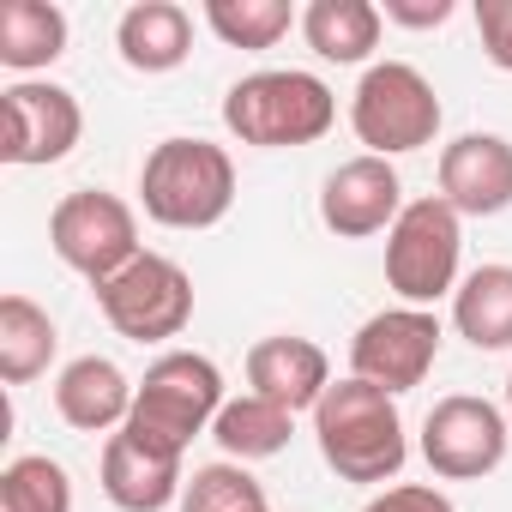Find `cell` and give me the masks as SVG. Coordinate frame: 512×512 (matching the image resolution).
<instances>
[{"label": "cell", "instance_id": "3957f363", "mask_svg": "<svg viewBox=\"0 0 512 512\" xmlns=\"http://www.w3.org/2000/svg\"><path fill=\"white\" fill-rule=\"evenodd\" d=\"M223 374L211 356L199 350H169L145 368L139 380V398H133V416H127V440H139L145 452H163V458H187L193 434H205L223 410Z\"/></svg>", "mask_w": 512, "mask_h": 512}, {"label": "cell", "instance_id": "4fadbf2b", "mask_svg": "<svg viewBox=\"0 0 512 512\" xmlns=\"http://www.w3.org/2000/svg\"><path fill=\"white\" fill-rule=\"evenodd\" d=\"M440 199L458 217H500L512 205V139L464 133L440 151Z\"/></svg>", "mask_w": 512, "mask_h": 512}, {"label": "cell", "instance_id": "6da1fadb", "mask_svg": "<svg viewBox=\"0 0 512 512\" xmlns=\"http://www.w3.org/2000/svg\"><path fill=\"white\" fill-rule=\"evenodd\" d=\"M314 440H320V458L344 482H392L410 458L398 398L356 374L332 380V392L314 404Z\"/></svg>", "mask_w": 512, "mask_h": 512}, {"label": "cell", "instance_id": "30bf717a", "mask_svg": "<svg viewBox=\"0 0 512 512\" xmlns=\"http://www.w3.org/2000/svg\"><path fill=\"white\" fill-rule=\"evenodd\" d=\"M0 115H7V133H0V157L19 163V169H43L61 163L79 133H85V109L67 85L49 79H19L0 91Z\"/></svg>", "mask_w": 512, "mask_h": 512}, {"label": "cell", "instance_id": "ffe728a7", "mask_svg": "<svg viewBox=\"0 0 512 512\" xmlns=\"http://www.w3.org/2000/svg\"><path fill=\"white\" fill-rule=\"evenodd\" d=\"M290 434H296V416H290L284 404H272V398H253V392L229 398V404L217 410V422H211V440H217L223 458H235V464L278 458V452L290 446Z\"/></svg>", "mask_w": 512, "mask_h": 512}, {"label": "cell", "instance_id": "2e32d148", "mask_svg": "<svg viewBox=\"0 0 512 512\" xmlns=\"http://www.w3.org/2000/svg\"><path fill=\"white\" fill-rule=\"evenodd\" d=\"M97 470H103V494H109V506H121V512H163V506H181V488H187L181 458L145 452V446L127 440V434H109Z\"/></svg>", "mask_w": 512, "mask_h": 512}, {"label": "cell", "instance_id": "4316f807", "mask_svg": "<svg viewBox=\"0 0 512 512\" xmlns=\"http://www.w3.org/2000/svg\"><path fill=\"white\" fill-rule=\"evenodd\" d=\"M362 512H458L440 488H428V482H404V488H386V494H374Z\"/></svg>", "mask_w": 512, "mask_h": 512}, {"label": "cell", "instance_id": "d6986e66", "mask_svg": "<svg viewBox=\"0 0 512 512\" xmlns=\"http://www.w3.org/2000/svg\"><path fill=\"white\" fill-rule=\"evenodd\" d=\"M452 326L476 350H512V266H476L452 290Z\"/></svg>", "mask_w": 512, "mask_h": 512}, {"label": "cell", "instance_id": "9c48e42d", "mask_svg": "<svg viewBox=\"0 0 512 512\" xmlns=\"http://www.w3.org/2000/svg\"><path fill=\"white\" fill-rule=\"evenodd\" d=\"M422 458L446 482H482L506 464V416L488 398L452 392L422 422Z\"/></svg>", "mask_w": 512, "mask_h": 512}, {"label": "cell", "instance_id": "7c38bea8", "mask_svg": "<svg viewBox=\"0 0 512 512\" xmlns=\"http://www.w3.org/2000/svg\"><path fill=\"white\" fill-rule=\"evenodd\" d=\"M404 205H410V199H404L398 169H392L386 157H368V151L350 157V163H338V169L326 175V187H320V223H326L332 235H344V241H362V235L392 229Z\"/></svg>", "mask_w": 512, "mask_h": 512}, {"label": "cell", "instance_id": "5bb4252c", "mask_svg": "<svg viewBox=\"0 0 512 512\" xmlns=\"http://www.w3.org/2000/svg\"><path fill=\"white\" fill-rule=\"evenodd\" d=\"M247 386L253 398H272L296 416L332 392V362L314 338H260L247 350Z\"/></svg>", "mask_w": 512, "mask_h": 512}, {"label": "cell", "instance_id": "9a60e30c", "mask_svg": "<svg viewBox=\"0 0 512 512\" xmlns=\"http://www.w3.org/2000/svg\"><path fill=\"white\" fill-rule=\"evenodd\" d=\"M133 398H139V386H133L109 356H79V362H67L61 380H55V410H61V422L79 428V434H109V428L121 434L127 416H133Z\"/></svg>", "mask_w": 512, "mask_h": 512}, {"label": "cell", "instance_id": "5b68a950", "mask_svg": "<svg viewBox=\"0 0 512 512\" xmlns=\"http://www.w3.org/2000/svg\"><path fill=\"white\" fill-rule=\"evenodd\" d=\"M464 217L428 193V199H410L398 211V223L386 229V284L404 296V308H428L440 302L446 290H458V260H464Z\"/></svg>", "mask_w": 512, "mask_h": 512}, {"label": "cell", "instance_id": "83f0119b", "mask_svg": "<svg viewBox=\"0 0 512 512\" xmlns=\"http://www.w3.org/2000/svg\"><path fill=\"white\" fill-rule=\"evenodd\" d=\"M380 19H392V25H404V31H434V25L452 19V0H386Z\"/></svg>", "mask_w": 512, "mask_h": 512}, {"label": "cell", "instance_id": "f546056e", "mask_svg": "<svg viewBox=\"0 0 512 512\" xmlns=\"http://www.w3.org/2000/svg\"><path fill=\"white\" fill-rule=\"evenodd\" d=\"M266 512H272V506H266Z\"/></svg>", "mask_w": 512, "mask_h": 512}, {"label": "cell", "instance_id": "cb8c5ba5", "mask_svg": "<svg viewBox=\"0 0 512 512\" xmlns=\"http://www.w3.org/2000/svg\"><path fill=\"white\" fill-rule=\"evenodd\" d=\"M0 512H73V476L49 452H25L0 470Z\"/></svg>", "mask_w": 512, "mask_h": 512}, {"label": "cell", "instance_id": "e0dca14e", "mask_svg": "<svg viewBox=\"0 0 512 512\" xmlns=\"http://www.w3.org/2000/svg\"><path fill=\"white\" fill-rule=\"evenodd\" d=\"M115 49L133 73H175L193 55V19L175 0H139L115 25Z\"/></svg>", "mask_w": 512, "mask_h": 512}, {"label": "cell", "instance_id": "7402d4cb", "mask_svg": "<svg viewBox=\"0 0 512 512\" xmlns=\"http://www.w3.org/2000/svg\"><path fill=\"white\" fill-rule=\"evenodd\" d=\"M55 344H61V332H55L49 308H37L31 296L0 302V380L7 386H31L37 374H49Z\"/></svg>", "mask_w": 512, "mask_h": 512}, {"label": "cell", "instance_id": "484cf974", "mask_svg": "<svg viewBox=\"0 0 512 512\" xmlns=\"http://www.w3.org/2000/svg\"><path fill=\"white\" fill-rule=\"evenodd\" d=\"M476 37H482V55L512 73V0H476Z\"/></svg>", "mask_w": 512, "mask_h": 512}, {"label": "cell", "instance_id": "8fae6325", "mask_svg": "<svg viewBox=\"0 0 512 512\" xmlns=\"http://www.w3.org/2000/svg\"><path fill=\"white\" fill-rule=\"evenodd\" d=\"M434 356H440V320L428 308H386V314L362 320V332L350 344V374L398 398L428 380Z\"/></svg>", "mask_w": 512, "mask_h": 512}, {"label": "cell", "instance_id": "f1b7e54d", "mask_svg": "<svg viewBox=\"0 0 512 512\" xmlns=\"http://www.w3.org/2000/svg\"><path fill=\"white\" fill-rule=\"evenodd\" d=\"M506 404H512V380H506Z\"/></svg>", "mask_w": 512, "mask_h": 512}, {"label": "cell", "instance_id": "603a6c76", "mask_svg": "<svg viewBox=\"0 0 512 512\" xmlns=\"http://www.w3.org/2000/svg\"><path fill=\"white\" fill-rule=\"evenodd\" d=\"M205 25L229 49H278L290 25H302V13L290 0H205Z\"/></svg>", "mask_w": 512, "mask_h": 512}, {"label": "cell", "instance_id": "7a4b0ae2", "mask_svg": "<svg viewBox=\"0 0 512 512\" xmlns=\"http://www.w3.org/2000/svg\"><path fill=\"white\" fill-rule=\"evenodd\" d=\"M338 121V97L326 79L302 73V67H266L229 85L223 97V127L241 145L260 151H290V145H314L326 139Z\"/></svg>", "mask_w": 512, "mask_h": 512}, {"label": "cell", "instance_id": "d4e9b609", "mask_svg": "<svg viewBox=\"0 0 512 512\" xmlns=\"http://www.w3.org/2000/svg\"><path fill=\"white\" fill-rule=\"evenodd\" d=\"M181 512H266V488L247 476V464H199L181 488Z\"/></svg>", "mask_w": 512, "mask_h": 512}, {"label": "cell", "instance_id": "ba28073f", "mask_svg": "<svg viewBox=\"0 0 512 512\" xmlns=\"http://www.w3.org/2000/svg\"><path fill=\"white\" fill-rule=\"evenodd\" d=\"M97 308L127 344H163L181 338L193 320V278L169 253H139L109 284H97Z\"/></svg>", "mask_w": 512, "mask_h": 512}, {"label": "cell", "instance_id": "44dd1931", "mask_svg": "<svg viewBox=\"0 0 512 512\" xmlns=\"http://www.w3.org/2000/svg\"><path fill=\"white\" fill-rule=\"evenodd\" d=\"M67 55V13L49 0H7L0 7V67L37 73Z\"/></svg>", "mask_w": 512, "mask_h": 512}, {"label": "cell", "instance_id": "8992f818", "mask_svg": "<svg viewBox=\"0 0 512 512\" xmlns=\"http://www.w3.org/2000/svg\"><path fill=\"white\" fill-rule=\"evenodd\" d=\"M440 97L434 85L410 67V61H374L350 97V127L356 139L368 145V157H404V151H422L434 145L440 133Z\"/></svg>", "mask_w": 512, "mask_h": 512}, {"label": "cell", "instance_id": "ac0fdd59", "mask_svg": "<svg viewBox=\"0 0 512 512\" xmlns=\"http://www.w3.org/2000/svg\"><path fill=\"white\" fill-rule=\"evenodd\" d=\"M380 7L374 0H308L302 13V37L320 61H338V67H356L380 49Z\"/></svg>", "mask_w": 512, "mask_h": 512}, {"label": "cell", "instance_id": "52a82bcc", "mask_svg": "<svg viewBox=\"0 0 512 512\" xmlns=\"http://www.w3.org/2000/svg\"><path fill=\"white\" fill-rule=\"evenodd\" d=\"M49 247L67 272H79L85 284H109L121 266L139 260V217L127 199L103 193V187H79L49 211Z\"/></svg>", "mask_w": 512, "mask_h": 512}, {"label": "cell", "instance_id": "277c9868", "mask_svg": "<svg viewBox=\"0 0 512 512\" xmlns=\"http://www.w3.org/2000/svg\"><path fill=\"white\" fill-rule=\"evenodd\" d=\"M139 199L163 229H211L235 205V163L211 139H163L139 169Z\"/></svg>", "mask_w": 512, "mask_h": 512}]
</instances>
